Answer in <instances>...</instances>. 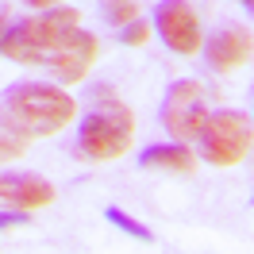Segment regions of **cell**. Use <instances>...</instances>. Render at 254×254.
<instances>
[{"label": "cell", "mask_w": 254, "mask_h": 254, "mask_svg": "<svg viewBox=\"0 0 254 254\" xmlns=\"http://www.w3.org/2000/svg\"><path fill=\"white\" fill-rule=\"evenodd\" d=\"M96 54H100L96 35H89V31H81V27H77L73 43H69V47L47 65V73L58 81V85H73V81H81L85 73H89V65L96 62Z\"/></svg>", "instance_id": "cell-9"}, {"label": "cell", "mask_w": 254, "mask_h": 254, "mask_svg": "<svg viewBox=\"0 0 254 254\" xmlns=\"http://www.w3.org/2000/svg\"><path fill=\"white\" fill-rule=\"evenodd\" d=\"M204 58H208V65H212L216 73H231V69H239V65H247L254 58V39H251V31H247V27H239V23H231V27H223V31L208 35Z\"/></svg>", "instance_id": "cell-7"}, {"label": "cell", "mask_w": 254, "mask_h": 254, "mask_svg": "<svg viewBox=\"0 0 254 254\" xmlns=\"http://www.w3.org/2000/svg\"><path fill=\"white\" fill-rule=\"evenodd\" d=\"M254 143V127L243 112H216L200 131V158L212 166H239Z\"/></svg>", "instance_id": "cell-4"}, {"label": "cell", "mask_w": 254, "mask_h": 254, "mask_svg": "<svg viewBox=\"0 0 254 254\" xmlns=\"http://www.w3.org/2000/svg\"><path fill=\"white\" fill-rule=\"evenodd\" d=\"M104 19L116 23V27H127V23L139 19V4H131V0H108L104 4Z\"/></svg>", "instance_id": "cell-12"}, {"label": "cell", "mask_w": 254, "mask_h": 254, "mask_svg": "<svg viewBox=\"0 0 254 254\" xmlns=\"http://www.w3.org/2000/svg\"><path fill=\"white\" fill-rule=\"evenodd\" d=\"M23 146H27V139H19V135H12V131L0 127V162L23 158Z\"/></svg>", "instance_id": "cell-13"}, {"label": "cell", "mask_w": 254, "mask_h": 254, "mask_svg": "<svg viewBox=\"0 0 254 254\" xmlns=\"http://www.w3.org/2000/svg\"><path fill=\"white\" fill-rule=\"evenodd\" d=\"M143 170H170V174H192L196 170V154L185 143H166V146H150L139 158Z\"/></svg>", "instance_id": "cell-10"}, {"label": "cell", "mask_w": 254, "mask_h": 254, "mask_svg": "<svg viewBox=\"0 0 254 254\" xmlns=\"http://www.w3.org/2000/svg\"><path fill=\"white\" fill-rule=\"evenodd\" d=\"M73 96L47 81H19L0 100V127L19 139H47L73 124Z\"/></svg>", "instance_id": "cell-1"}, {"label": "cell", "mask_w": 254, "mask_h": 254, "mask_svg": "<svg viewBox=\"0 0 254 254\" xmlns=\"http://www.w3.org/2000/svg\"><path fill=\"white\" fill-rule=\"evenodd\" d=\"M23 4H31V8H39V12H50V8H58L62 0H23Z\"/></svg>", "instance_id": "cell-16"}, {"label": "cell", "mask_w": 254, "mask_h": 254, "mask_svg": "<svg viewBox=\"0 0 254 254\" xmlns=\"http://www.w3.org/2000/svg\"><path fill=\"white\" fill-rule=\"evenodd\" d=\"M104 216H108V220L116 223L120 231H127L131 239H139V243H150V239H154V231H150V227H143V223L135 220V216H127L124 208H116V204H112L108 212H104Z\"/></svg>", "instance_id": "cell-11"}, {"label": "cell", "mask_w": 254, "mask_h": 254, "mask_svg": "<svg viewBox=\"0 0 254 254\" xmlns=\"http://www.w3.org/2000/svg\"><path fill=\"white\" fill-rule=\"evenodd\" d=\"M4 35H8V16L0 12V39H4Z\"/></svg>", "instance_id": "cell-17"}, {"label": "cell", "mask_w": 254, "mask_h": 254, "mask_svg": "<svg viewBox=\"0 0 254 254\" xmlns=\"http://www.w3.org/2000/svg\"><path fill=\"white\" fill-rule=\"evenodd\" d=\"M162 124L174 135V143H192L200 139V131L208 124V108H204V85L200 81H174L166 104H162Z\"/></svg>", "instance_id": "cell-5"}, {"label": "cell", "mask_w": 254, "mask_h": 254, "mask_svg": "<svg viewBox=\"0 0 254 254\" xmlns=\"http://www.w3.org/2000/svg\"><path fill=\"white\" fill-rule=\"evenodd\" d=\"M0 200L12 204L16 212H31L54 200V185L47 177L35 174H16V170H0Z\"/></svg>", "instance_id": "cell-8"}, {"label": "cell", "mask_w": 254, "mask_h": 254, "mask_svg": "<svg viewBox=\"0 0 254 254\" xmlns=\"http://www.w3.org/2000/svg\"><path fill=\"white\" fill-rule=\"evenodd\" d=\"M77 8H50L39 16L19 19L16 27H8V35L0 39L4 58L12 62H27V65H50L62 54L73 35H77Z\"/></svg>", "instance_id": "cell-2"}, {"label": "cell", "mask_w": 254, "mask_h": 254, "mask_svg": "<svg viewBox=\"0 0 254 254\" xmlns=\"http://www.w3.org/2000/svg\"><path fill=\"white\" fill-rule=\"evenodd\" d=\"M19 223H27L23 212H0V231H4V227H19Z\"/></svg>", "instance_id": "cell-15"}, {"label": "cell", "mask_w": 254, "mask_h": 254, "mask_svg": "<svg viewBox=\"0 0 254 254\" xmlns=\"http://www.w3.org/2000/svg\"><path fill=\"white\" fill-rule=\"evenodd\" d=\"M243 4H254V0H243Z\"/></svg>", "instance_id": "cell-18"}, {"label": "cell", "mask_w": 254, "mask_h": 254, "mask_svg": "<svg viewBox=\"0 0 254 254\" xmlns=\"http://www.w3.org/2000/svg\"><path fill=\"white\" fill-rule=\"evenodd\" d=\"M162 43L174 54H196L200 50V19L189 8V0H162L154 12Z\"/></svg>", "instance_id": "cell-6"}, {"label": "cell", "mask_w": 254, "mask_h": 254, "mask_svg": "<svg viewBox=\"0 0 254 254\" xmlns=\"http://www.w3.org/2000/svg\"><path fill=\"white\" fill-rule=\"evenodd\" d=\"M146 39H150V23H143V19L120 27V43H124V47H143Z\"/></svg>", "instance_id": "cell-14"}, {"label": "cell", "mask_w": 254, "mask_h": 254, "mask_svg": "<svg viewBox=\"0 0 254 254\" xmlns=\"http://www.w3.org/2000/svg\"><path fill=\"white\" fill-rule=\"evenodd\" d=\"M131 139H135V116L120 100H112L104 93L100 104L81 120L77 154L89 158V162H112V158H120V154H127Z\"/></svg>", "instance_id": "cell-3"}]
</instances>
